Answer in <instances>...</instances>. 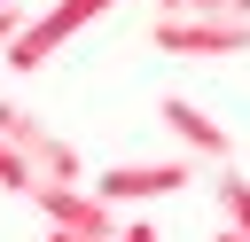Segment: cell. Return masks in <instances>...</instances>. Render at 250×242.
<instances>
[{
    "instance_id": "obj_4",
    "label": "cell",
    "mask_w": 250,
    "mask_h": 242,
    "mask_svg": "<svg viewBox=\"0 0 250 242\" xmlns=\"http://www.w3.org/2000/svg\"><path fill=\"white\" fill-rule=\"evenodd\" d=\"M31 203H39V211H47V226H62V234H117V203H109V195H94V187L39 180V187H31Z\"/></svg>"
},
{
    "instance_id": "obj_11",
    "label": "cell",
    "mask_w": 250,
    "mask_h": 242,
    "mask_svg": "<svg viewBox=\"0 0 250 242\" xmlns=\"http://www.w3.org/2000/svg\"><path fill=\"white\" fill-rule=\"evenodd\" d=\"M219 242H250V234H242V226H227V234H219Z\"/></svg>"
},
{
    "instance_id": "obj_9",
    "label": "cell",
    "mask_w": 250,
    "mask_h": 242,
    "mask_svg": "<svg viewBox=\"0 0 250 242\" xmlns=\"http://www.w3.org/2000/svg\"><path fill=\"white\" fill-rule=\"evenodd\" d=\"M16 31H23V8H16V0H8V8H0V47H8V39H16Z\"/></svg>"
},
{
    "instance_id": "obj_6",
    "label": "cell",
    "mask_w": 250,
    "mask_h": 242,
    "mask_svg": "<svg viewBox=\"0 0 250 242\" xmlns=\"http://www.w3.org/2000/svg\"><path fill=\"white\" fill-rule=\"evenodd\" d=\"M156 117L172 125V141H180V148H195L203 164H227V133H219V125H211V117H203L195 101H180V94H172V101H164Z\"/></svg>"
},
{
    "instance_id": "obj_1",
    "label": "cell",
    "mask_w": 250,
    "mask_h": 242,
    "mask_svg": "<svg viewBox=\"0 0 250 242\" xmlns=\"http://www.w3.org/2000/svg\"><path fill=\"white\" fill-rule=\"evenodd\" d=\"M0 141L31 164V180H62V187H78L86 180V164H78V148L55 133V125H39L31 109H16V101H0Z\"/></svg>"
},
{
    "instance_id": "obj_3",
    "label": "cell",
    "mask_w": 250,
    "mask_h": 242,
    "mask_svg": "<svg viewBox=\"0 0 250 242\" xmlns=\"http://www.w3.org/2000/svg\"><path fill=\"white\" fill-rule=\"evenodd\" d=\"M156 47L164 55H195V62H227L250 47V23L242 16H164L156 23Z\"/></svg>"
},
{
    "instance_id": "obj_8",
    "label": "cell",
    "mask_w": 250,
    "mask_h": 242,
    "mask_svg": "<svg viewBox=\"0 0 250 242\" xmlns=\"http://www.w3.org/2000/svg\"><path fill=\"white\" fill-rule=\"evenodd\" d=\"M180 16H234V0H180Z\"/></svg>"
},
{
    "instance_id": "obj_2",
    "label": "cell",
    "mask_w": 250,
    "mask_h": 242,
    "mask_svg": "<svg viewBox=\"0 0 250 242\" xmlns=\"http://www.w3.org/2000/svg\"><path fill=\"white\" fill-rule=\"evenodd\" d=\"M94 16H109V0H55L47 16H23V31L0 47L8 70H39V62H55V55L70 47V31H86Z\"/></svg>"
},
{
    "instance_id": "obj_5",
    "label": "cell",
    "mask_w": 250,
    "mask_h": 242,
    "mask_svg": "<svg viewBox=\"0 0 250 242\" xmlns=\"http://www.w3.org/2000/svg\"><path fill=\"white\" fill-rule=\"evenodd\" d=\"M195 172L188 164H109L102 180H94V195H109V203H148V195H172V187H188Z\"/></svg>"
},
{
    "instance_id": "obj_12",
    "label": "cell",
    "mask_w": 250,
    "mask_h": 242,
    "mask_svg": "<svg viewBox=\"0 0 250 242\" xmlns=\"http://www.w3.org/2000/svg\"><path fill=\"white\" fill-rule=\"evenodd\" d=\"M0 8H8V0H0Z\"/></svg>"
},
{
    "instance_id": "obj_7",
    "label": "cell",
    "mask_w": 250,
    "mask_h": 242,
    "mask_svg": "<svg viewBox=\"0 0 250 242\" xmlns=\"http://www.w3.org/2000/svg\"><path fill=\"white\" fill-rule=\"evenodd\" d=\"M0 187H8V195H31V187H39V180H31V164H23L8 141H0Z\"/></svg>"
},
{
    "instance_id": "obj_10",
    "label": "cell",
    "mask_w": 250,
    "mask_h": 242,
    "mask_svg": "<svg viewBox=\"0 0 250 242\" xmlns=\"http://www.w3.org/2000/svg\"><path fill=\"white\" fill-rule=\"evenodd\" d=\"M117 242H156V226H141V219H133V226H117Z\"/></svg>"
}]
</instances>
